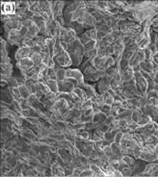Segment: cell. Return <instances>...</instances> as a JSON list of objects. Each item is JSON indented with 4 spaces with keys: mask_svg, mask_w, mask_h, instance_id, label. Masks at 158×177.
<instances>
[{
    "mask_svg": "<svg viewBox=\"0 0 158 177\" xmlns=\"http://www.w3.org/2000/svg\"><path fill=\"white\" fill-rule=\"evenodd\" d=\"M96 46H97L96 40H91L89 43H87L84 45L85 52H87V51H91V50H94V49L96 48Z\"/></svg>",
    "mask_w": 158,
    "mask_h": 177,
    "instance_id": "d4e9b609",
    "label": "cell"
},
{
    "mask_svg": "<svg viewBox=\"0 0 158 177\" xmlns=\"http://www.w3.org/2000/svg\"><path fill=\"white\" fill-rule=\"evenodd\" d=\"M53 60L55 63H58L61 67H64V69H69L72 66V61L68 52H65L61 54V55L53 57Z\"/></svg>",
    "mask_w": 158,
    "mask_h": 177,
    "instance_id": "6da1fadb",
    "label": "cell"
},
{
    "mask_svg": "<svg viewBox=\"0 0 158 177\" xmlns=\"http://www.w3.org/2000/svg\"><path fill=\"white\" fill-rule=\"evenodd\" d=\"M73 93L76 94V96H78L79 98H80L83 102H84V101L86 100V99H88L87 94H86V93H85V90H83V89H81V88H79V87L74 89Z\"/></svg>",
    "mask_w": 158,
    "mask_h": 177,
    "instance_id": "9a60e30c",
    "label": "cell"
},
{
    "mask_svg": "<svg viewBox=\"0 0 158 177\" xmlns=\"http://www.w3.org/2000/svg\"><path fill=\"white\" fill-rule=\"evenodd\" d=\"M46 85L48 86L49 90H51L52 93H59V86H58V81L57 80H49Z\"/></svg>",
    "mask_w": 158,
    "mask_h": 177,
    "instance_id": "4fadbf2b",
    "label": "cell"
},
{
    "mask_svg": "<svg viewBox=\"0 0 158 177\" xmlns=\"http://www.w3.org/2000/svg\"><path fill=\"white\" fill-rule=\"evenodd\" d=\"M93 106H94V103H93L92 99L88 98L82 104V111H86V110H89V109H93Z\"/></svg>",
    "mask_w": 158,
    "mask_h": 177,
    "instance_id": "f1b7e54d",
    "label": "cell"
},
{
    "mask_svg": "<svg viewBox=\"0 0 158 177\" xmlns=\"http://www.w3.org/2000/svg\"><path fill=\"white\" fill-rule=\"evenodd\" d=\"M32 52H34V53H39V54H41V46H39V45H35V46L32 48Z\"/></svg>",
    "mask_w": 158,
    "mask_h": 177,
    "instance_id": "ee69618b",
    "label": "cell"
},
{
    "mask_svg": "<svg viewBox=\"0 0 158 177\" xmlns=\"http://www.w3.org/2000/svg\"><path fill=\"white\" fill-rule=\"evenodd\" d=\"M40 34V31H39V28L37 27L35 24L33 26H31L30 28L28 29V33H27L26 35V39H31V40H34L36 37H38ZM24 38V39H25Z\"/></svg>",
    "mask_w": 158,
    "mask_h": 177,
    "instance_id": "8fae6325",
    "label": "cell"
},
{
    "mask_svg": "<svg viewBox=\"0 0 158 177\" xmlns=\"http://www.w3.org/2000/svg\"><path fill=\"white\" fill-rule=\"evenodd\" d=\"M29 11L31 13H33L34 15H41V9L39 5V1H35V3L33 4V5H31L29 7Z\"/></svg>",
    "mask_w": 158,
    "mask_h": 177,
    "instance_id": "ffe728a7",
    "label": "cell"
},
{
    "mask_svg": "<svg viewBox=\"0 0 158 177\" xmlns=\"http://www.w3.org/2000/svg\"><path fill=\"white\" fill-rule=\"evenodd\" d=\"M82 19H83V24L90 25V26L94 27V28H95V26L96 24V20L95 17L91 15V13H89L87 12L85 15H84V16L82 17Z\"/></svg>",
    "mask_w": 158,
    "mask_h": 177,
    "instance_id": "30bf717a",
    "label": "cell"
},
{
    "mask_svg": "<svg viewBox=\"0 0 158 177\" xmlns=\"http://www.w3.org/2000/svg\"><path fill=\"white\" fill-rule=\"evenodd\" d=\"M78 39H79V40H80V43H81L83 45H85L87 43H89L90 40H91L89 38H88V36H87L85 33H84V34H82L81 36H79Z\"/></svg>",
    "mask_w": 158,
    "mask_h": 177,
    "instance_id": "ab89813d",
    "label": "cell"
},
{
    "mask_svg": "<svg viewBox=\"0 0 158 177\" xmlns=\"http://www.w3.org/2000/svg\"><path fill=\"white\" fill-rule=\"evenodd\" d=\"M116 65V61H115V59L112 57V56H109V57H107L106 58V61H105V63H104V69H103V70H107L109 67H111V66H115Z\"/></svg>",
    "mask_w": 158,
    "mask_h": 177,
    "instance_id": "603a6c76",
    "label": "cell"
},
{
    "mask_svg": "<svg viewBox=\"0 0 158 177\" xmlns=\"http://www.w3.org/2000/svg\"><path fill=\"white\" fill-rule=\"evenodd\" d=\"M18 31H20V37H21L22 39H24V38L26 37L27 33H28V28H26V27L22 26V27H21V29H20V30H18Z\"/></svg>",
    "mask_w": 158,
    "mask_h": 177,
    "instance_id": "7bdbcfd3",
    "label": "cell"
},
{
    "mask_svg": "<svg viewBox=\"0 0 158 177\" xmlns=\"http://www.w3.org/2000/svg\"><path fill=\"white\" fill-rule=\"evenodd\" d=\"M111 111H112V106L107 105V104H104V105L100 108V112H101V113H103V114H104V115H106L107 117H108V116H110Z\"/></svg>",
    "mask_w": 158,
    "mask_h": 177,
    "instance_id": "836d02e7",
    "label": "cell"
},
{
    "mask_svg": "<svg viewBox=\"0 0 158 177\" xmlns=\"http://www.w3.org/2000/svg\"><path fill=\"white\" fill-rule=\"evenodd\" d=\"M7 87L9 89H11V90L20 87V84H18L17 79L15 78V76H12V77H10V78L7 80Z\"/></svg>",
    "mask_w": 158,
    "mask_h": 177,
    "instance_id": "d6986e66",
    "label": "cell"
},
{
    "mask_svg": "<svg viewBox=\"0 0 158 177\" xmlns=\"http://www.w3.org/2000/svg\"><path fill=\"white\" fill-rule=\"evenodd\" d=\"M92 101H93V103L94 104H96V105L99 107V109L104 105V98H103V95L102 94H99L97 93V95L96 96H95V97H93L92 98Z\"/></svg>",
    "mask_w": 158,
    "mask_h": 177,
    "instance_id": "5bb4252c",
    "label": "cell"
},
{
    "mask_svg": "<svg viewBox=\"0 0 158 177\" xmlns=\"http://www.w3.org/2000/svg\"><path fill=\"white\" fill-rule=\"evenodd\" d=\"M31 54H32V49H31V48L21 46V47H18V49L16 51L15 59H16V61H17V62L21 61L22 59L30 57Z\"/></svg>",
    "mask_w": 158,
    "mask_h": 177,
    "instance_id": "277c9868",
    "label": "cell"
},
{
    "mask_svg": "<svg viewBox=\"0 0 158 177\" xmlns=\"http://www.w3.org/2000/svg\"><path fill=\"white\" fill-rule=\"evenodd\" d=\"M58 86H59V93H73L74 89H75V87L67 79L65 81L58 82Z\"/></svg>",
    "mask_w": 158,
    "mask_h": 177,
    "instance_id": "8992f818",
    "label": "cell"
},
{
    "mask_svg": "<svg viewBox=\"0 0 158 177\" xmlns=\"http://www.w3.org/2000/svg\"><path fill=\"white\" fill-rule=\"evenodd\" d=\"M85 34L88 36V38H89L90 40H96V37H97V30L96 28H93V29H90V30H87L85 32Z\"/></svg>",
    "mask_w": 158,
    "mask_h": 177,
    "instance_id": "4316f807",
    "label": "cell"
},
{
    "mask_svg": "<svg viewBox=\"0 0 158 177\" xmlns=\"http://www.w3.org/2000/svg\"><path fill=\"white\" fill-rule=\"evenodd\" d=\"M30 59L33 61V63H35V66H40L41 63H43V59H41V54H39V53L32 52V54L30 55Z\"/></svg>",
    "mask_w": 158,
    "mask_h": 177,
    "instance_id": "ac0fdd59",
    "label": "cell"
},
{
    "mask_svg": "<svg viewBox=\"0 0 158 177\" xmlns=\"http://www.w3.org/2000/svg\"><path fill=\"white\" fill-rule=\"evenodd\" d=\"M79 88H81L85 90V93L87 94V97L89 99H92L93 97H95L97 95V92L96 90L95 89V87H93L92 85H90L89 83L84 82L82 85L79 86Z\"/></svg>",
    "mask_w": 158,
    "mask_h": 177,
    "instance_id": "52a82bcc",
    "label": "cell"
},
{
    "mask_svg": "<svg viewBox=\"0 0 158 177\" xmlns=\"http://www.w3.org/2000/svg\"><path fill=\"white\" fill-rule=\"evenodd\" d=\"M111 35H112L114 40H123V32L120 30L113 31L112 33H111Z\"/></svg>",
    "mask_w": 158,
    "mask_h": 177,
    "instance_id": "1f68e13d",
    "label": "cell"
},
{
    "mask_svg": "<svg viewBox=\"0 0 158 177\" xmlns=\"http://www.w3.org/2000/svg\"><path fill=\"white\" fill-rule=\"evenodd\" d=\"M7 42L10 43L11 45H17L18 47H21L22 46L23 39L20 37V31H18V30H12V31L9 32L8 38H7Z\"/></svg>",
    "mask_w": 158,
    "mask_h": 177,
    "instance_id": "7a4b0ae2",
    "label": "cell"
},
{
    "mask_svg": "<svg viewBox=\"0 0 158 177\" xmlns=\"http://www.w3.org/2000/svg\"><path fill=\"white\" fill-rule=\"evenodd\" d=\"M38 85H39V88H40V90L41 93H43L44 95H46L48 93H50L51 90H49V88H48V86L46 85V84H44V83H43V82H39L38 83Z\"/></svg>",
    "mask_w": 158,
    "mask_h": 177,
    "instance_id": "f546056e",
    "label": "cell"
},
{
    "mask_svg": "<svg viewBox=\"0 0 158 177\" xmlns=\"http://www.w3.org/2000/svg\"><path fill=\"white\" fill-rule=\"evenodd\" d=\"M35 66V63H33V61L31 60L30 57L28 58H24V59H22L21 61L20 62H17V69H20V71L23 72V71H26V70H28L30 69H32Z\"/></svg>",
    "mask_w": 158,
    "mask_h": 177,
    "instance_id": "5b68a950",
    "label": "cell"
},
{
    "mask_svg": "<svg viewBox=\"0 0 158 177\" xmlns=\"http://www.w3.org/2000/svg\"><path fill=\"white\" fill-rule=\"evenodd\" d=\"M1 9L3 15H15L17 12V7L15 2H9V3L2 2Z\"/></svg>",
    "mask_w": 158,
    "mask_h": 177,
    "instance_id": "ba28073f",
    "label": "cell"
},
{
    "mask_svg": "<svg viewBox=\"0 0 158 177\" xmlns=\"http://www.w3.org/2000/svg\"><path fill=\"white\" fill-rule=\"evenodd\" d=\"M102 95H103V98H104V103H105V104H107V105L112 106L113 104H114V102H115L114 97L112 96V95H111L108 92L104 93Z\"/></svg>",
    "mask_w": 158,
    "mask_h": 177,
    "instance_id": "cb8c5ba5",
    "label": "cell"
},
{
    "mask_svg": "<svg viewBox=\"0 0 158 177\" xmlns=\"http://www.w3.org/2000/svg\"><path fill=\"white\" fill-rule=\"evenodd\" d=\"M96 71H97V69H96L95 66H90V67H88L87 69H85L84 71H83V74H84V78H85V77L90 76V75L95 74Z\"/></svg>",
    "mask_w": 158,
    "mask_h": 177,
    "instance_id": "4dcf8cb0",
    "label": "cell"
},
{
    "mask_svg": "<svg viewBox=\"0 0 158 177\" xmlns=\"http://www.w3.org/2000/svg\"><path fill=\"white\" fill-rule=\"evenodd\" d=\"M45 97L47 98L48 100H50L51 102H53V103L58 100V94L55 93H52V92L48 93L47 94L45 95Z\"/></svg>",
    "mask_w": 158,
    "mask_h": 177,
    "instance_id": "8d00e7d4",
    "label": "cell"
},
{
    "mask_svg": "<svg viewBox=\"0 0 158 177\" xmlns=\"http://www.w3.org/2000/svg\"><path fill=\"white\" fill-rule=\"evenodd\" d=\"M11 93H12V95H13L14 100H15V101H17V102H20V101L22 100L21 94H20V90H18V88L12 89V90H11Z\"/></svg>",
    "mask_w": 158,
    "mask_h": 177,
    "instance_id": "7402d4cb",
    "label": "cell"
},
{
    "mask_svg": "<svg viewBox=\"0 0 158 177\" xmlns=\"http://www.w3.org/2000/svg\"><path fill=\"white\" fill-rule=\"evenodd\" d=\"M107 92L111 94V95H112V96L113 97H115L116 96V95H117V94H116V92H115V90H113V89H111V88H109L108 89V90H107Z\"/></svg>",
    "mask_w": 158,
    "mask_h": 177,
    "instance_id": "bcb514c9",
    "label": "cell"
},
{
    "mask_svg": "<svg viewBox=\"0 0 158 177\" xmlns=\"http://www.w3.org/2000/svg\"><path fill=\"white\" fill-rule=\"evenodd\" d=\"M110 146H111V150H112V154L113 155H116L117 156V154H119L120 152H122V150H120V147L119 146H117L115 143H110Z\"/></svg>",
    "mask_w": 158,
    "mask_h": 177,
    "instance_id": "d590c367",
    "label": "cell"
},
{
    "mask_svg": "<svg viewBox=\"0 0 158 177\" xmlns=\"http://www.w3.org/2000/svg\"><path fill=\"white\" fill-rule=\"evenodd\" d=\"M11 63V59L9 57L1 58V63Z\"/></svg>",
    "mask_w": 158,
    "mask_h": 177,
    "instance_id": "f6af8a7d",
    "label": "cell"
},
{
    "mask_svg": "<svg viewBox=\"0 0 158 177\" xmlns=\"http://www.w3.org/2000/svg\"><path fill=\"white\" fill-rule=\"evenodd\" d=\"M41 59H43V63H44V65L47 66L52 57L50 56L49 53H41Z\"/></svg>",
    "mask_w": 158,
    "mask_h": 177,
    "instance_id": "d6a6232c",
    "label": "cell"
},
{
    "mask_svg": "<svg viewBox=\"0 0 158 177\" xmlns=\"http://www.w3.org/2000/svg\"><path fill=\"white\" fill-rule=\"evenodd\" d=\"M71 55V54H69ZM71 61H72V66H80L81 63L83 62V57H80L78 55H74V54H72V55H71Z\"/></svg>",
    "mask_w": 158,
    "mask_h": 177,
    "instance_id": "44dd1931",
    "label": "cell"
},
{
    "mask_svg": "<svg viewBox=\"0 0 158 177\" xmlns=\"http://www.w3.org/2000/svg\"><path fill=\"white\" fill-rule=\"evenodd\" d=\"M67 78H73L77 80L79 84L82 85L85 82L84 74L79 69H67Z\"/></svg>",
    "mask_w": 158,
    "mask_h": 177,
    "instance_id": "3957f363",
    "label": "cell"
},
{
    "mask_svg": "<svg viewBox=\"0 0 158 177\" xmlns=\"http://www.w3.org/2000/svg\"><path fill=\"white\" fill-rule=\"evenodd\" d=\"M106 58L107 57L96 56L94 59H91L93 66H95L97 70H102L104 69V63H105V61H106Z\"/></svg>",
    "mask_w": 158,
    "mask_h": 177,
    "instance_id": "9c48e42d",
    "label": "cell"
},
{
    "mask_svg": "<svg viewBox=\"0 0 158 177\" xmlns=\"http://www.w3.org/2000/svg\"><path fill=\"white\" fill-rule=\"evenodd\" d=\"M18 90H20V94H21V97L23 100H27V99L29 98V96L31 95V93L29 92V90L26 88L25 85H20V87H18Z\"/></svg>",
    "mask_w": 158,
    "mask_h": 177,
    "instance_id": "7c38bea8",
    "label": "cell"
},
{
    "mask_svg": "<svg viewBox=\"0 0 158 177\" xmlns=\"http://www.w3.org/2000/svg\"><path fill=\"white\" fill-rule=\"evenodd\" d=\"M26 86V88L29 90V92L31 93V94H35L37 93V84L34 83L33 81L28 79V80H26V82L24 84Z\"/></svg>",
    "mask_w": 158,
    "mask_h": 177,
    "instance_id": "e0dca14e",
    "label": "cell"
},
{
    "mask_svg": "<svg viewBox=\"0 0 158 177\" xmlns=\"http://www.w3.org/2000/svg\"><path fill=\"white\" fill-rule=\"evenodd\" d=\"M97 31H101V32H104V33H106L107 35L111 34L113 32V30L111 29V27L108 26L107 24H103L101 27H99V29H97Z\"/></svg>",
    "mask_w": 158,
    "mask_h": 177,
    "instance_id": "74e56055",
    "label": "cell"
},
{
    "mask_svg": "<svg viewBox=\"0 0 158 177\" xmlns=\"http://www.w3.org/2000/svg\"><path fill=\"white\" fill-rule=\"evenodd\" d=\"M36 45V43L34 40H31V39H23V42H22V46L24 47H28V48H33Z\"/></svg>",
    "mask_w": 158,
    "mask_h": 177,
    "instance_id": "83f0119b",
    "label": "cell"
},
{
    "mask_svg": "<svg viewBox=\"0 0 158 177\" xmlns=\"http://www.w3.org/2000/svg\"><path fill=\"white\" fill-rule=\"evenodd\" d=\"M55 21L57 22V23L61 26V27H66V21H65L64 19V16H57L56 19H55Z\"/></svg>",
    "mask_w": 158,
    "mask_h": 177,
    "instance_id": "60d3db41",
    "label": "cell"
},
{
    "mask_svg": "<svg viewBox=\"0 0 158 177\" xmlns=\"http://www.w3.org/2000/svg\"><path fill=\"white\" fill-rule=\"evenodd\" d=\"M57 73V81L58 82H61V81H65L67 79V69H64L61 67L58 70H56Z\"/></svg>",
    "mask_w": 158,
    "mask_h": 177,
    "instance_id": "2e32d148",
    "label": "cell"
},
{
    "mask_svg": "<svg viewBox=\"0 0 158 177\" xmlns=\"http://www.w3.org/2000/svg\"><path fill=\"white\" fill-rule=\"evenodd\" d=\"M46 39H47V38H45L44 36L39 35L38 37H36V38L34 39V40H35V43H36L37 45H39V46L43 47V46H44V45H45Z\"/></svg>",
    "mask_w": 158,
    "mask_h": 177,
    "instance_id": "484cf974",
    "label": "cell"
},
{
    "mask_svg": "<svg viewBox=\"0 0 158 177\" xmlns=\"http://www.w3.org/2000/svg\"><path fill=\"white\" fill-rule=\"evenodd\" d=\"M37 101H39V99H38V97L36 96V94H31L30 96H29V98L27 99V102L29 103V105L31 107L33 106Z\"/></svg>",
    "mask_w": 158,
    "mask_h": 177,
    "instance_id": "f35d334b",
    "label": "cell"
},
{
    "mask_svg": "<svg viewBox=\"0 0 158 177\" xmlns=\"http://www.w3.org/2000/svg\"><path fill=\"white\" fill-rule=\"evenodd\" d=\"M102 152H103L104 155L106 156H112L113 154H112V150H111V146H110V144H108V146H104L103 148H102Z\"/></svg>",
    "mask_w": 158,
    "mask_h": 177,
    "instance_id": "b9f144b4",
    "label": "cell"
},
{
    "mask_svg": "<svg viewBox=\"0 0 158 177\" xmlns=\"http://www.w3.org/2000/svg\"><path fill=\"white\" fill-rule=\"evenodd\" d=\"M123 133L122 132V131H120V132H118L117 134H116L115 136V139H114V142L117 146H120V143H122V140H123Z\"/></svg>",
    "mask_w": 158,
    "mask_h": 177,
    "instance_id": "e575fe53",
    "label": "cell"
}]
</instances>
